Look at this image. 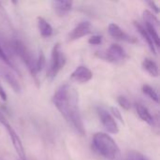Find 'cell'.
Listing matches in <instances>:
<instances>
[{"label":"cell","instance_id":"cell-1","mask_svg":"<svg viewBox=\"0 0 160 160\" xmlns=\"http://www.w3.org/2000/svg\"><path fill=\"white\" fill-rule=\"evenodd\" d=\"M52 102L67 123L81 136L85 135V128L79 108L76 90L68 84L61 85L52 97Z\"/></svg>","mask_w":160,"mask_h":160},{"label":"cell","instance_id":"cell-2","mask_svg":"<svg viewBox=\"0 0 160 160\" xmlns=\"http://www.w3.org/2000/svg\"><path fill=\"white\" fill-rule=\"evenodd\" d=\"M94 150L102 158L115 160L120 157V149L114 140L104 132H98L92 140Z\"/></svg>","mask_w":160,"mask_h":160},{"label":"cell","instance_id":"cell-3","mask_svg":"<svg viewBox=\"0 0 160 160\" xmlns=\"http://www.w3.org/2000/svg\"><path fill=\"white\" fill-rule=\"evenodd\" d=\"M9 49L10 51L16 54L22 62L23 64L27 67V69L31 73V75L34 77L36 83H38V80L37 78V73L35 70V62L36 60L34 59L30 50L27 48V46L20 39H12L9 41Z\"/></svg>","mask_w":160,"mask_h":160},{"label":"cell","instance_id":"cell-4","mask_svg":"<svg viewBox=\"0 0 160 160\" xmlns=\"http://www.w3.org/2000/svg\"><path fill=\"white\" fill-rule=\"evenodd\" d=\"M66 65V56L61 50L60 43H55L52 50L51 54V63L47 71V77L53 79L60 72V70Z\"/></svg>","mask_w":160,"mask_h":160},{"label":"cell","instance_id":"cell-5","mask_svg":"<svg viewBox=\"0 0 160 160\" xmlns=\"http://www.w3.org/2000/svg\"><path fill=\"white\" fill-rule=\"evenodd\" d=\"M97 112H98L99 119H100L103 127L105 128V129L109 133L117 134L119 132V128H118L117 123H116L115 119L113 118V116L102 107H98L97 109Z\"/></svg>","mask_w":160,"mask_h":160},{"label":"cell","instance_id":"cell-6","mask_svg":"<svg viewBox=\"0 0 160 160\" xmlns=\"http://www.w3.org/2000/svg\"><path fill=\"white\" fill-rule=\"evenodd\" d=\"M101 57H103L106 60L112 62V63H121L127 59L128 55H127V52H125V50L120 45L112 44L108 49L105 55L101 56Z\"/></svg>","mask_w":160,"mask_h":160},{"label":"cell","instance_id":"cell-7","mask_svg":"<svg viewBox=\"0 0 160 160\" xmlns=\"http://www.w3.org/2000/svg\"><path fill=\"white\" fill-rule=\"evenodd\" d=\"M5 128L7 129L10 139H11V142H12V144H13V147L16 151V153L18 154V156L22 158V160H26V157H25V153H24V149H23V146H22V143L21 142V139L20 137L17 135V133L15 132V130L13 129V128L10 126V124L8 122H6L4 125Z\"/></svg>","mask_w":160,"mask_h":160},{"label":"cell","instance_id":"cell-8","mask_svg":"<svg viewBox=\"0 0 160 160\" xmlns=\"http://www.w3.org/2000/svg\"><path fill=\"white\" fill-rule=\"evenodd\" d=\"M93 78V72L85 66L77 67L70 75V80L78 83H86Z\"/></svg>","mask_w":160,"mask_h":160},{"label":"cell","instance_id":"cell-9","mask_svg":"<svg viewBox=\"0 0 160 160\" xmlns=\"http://www.w3.org/2000/svg\"><path fill=\"white\" fill-rule=\"evenodd\" d=\"M108 32L112 38H114L116 39L124 40V41H127V42H129V43H136L137 42V39L135 38L129 36L118 24H116L114 22H112V23L109 24Z\"/></svg>","mask_w":160,"mask_h":160},{"label":"cell","instance_id":"cell-10","mask_svg":"<svg viewBox=\"0 0 160 160\" xmlns=\"http://www.w3.org/2000/svg\"><path fill=\"white\" fill-rule=\"evenodd\" d=\"M91 32V23L89 22H82L79 24H77L73 30L70 32L68 36V39L70 41L79 39L86 35H88Z\"/></svg>","mask_w":160,"mask_h":160},{"label":"cell","instance_id":"cell-11","mask_svg":"<svg viewBox=\"0 0 160 160\" xmlns=\"http://www.w3.org/2000/svg\"><path fill=\"white\" fill-rule=\"evenodd\" d=\"M0 74L5 79V81L10 85V87L14 90V92H16V93L21 92V90H22L21 84H20L19 81L17 80L16 76L14 75V73L9 68H5V67H0Z\"/></svg>","mask_w":160,"mask_h":160},{"label":"cell","instance_id":"cell-12","mask_svg":"<svg viewBox=\"0 0 160 160\" xmlns=\"http://www.w3.org/2000/svg\"><path fill=\"white\" fill-rule=\"evenodd\" d=\"M52 6L55 12L59 15H65L68 13L73 6L72 1H67V0H55L52 2Z\"/></svg>","mask_w":160,"mask_h":160},{"label":"cell","instance_id":"cell-13","mask_svg":"<svg viewBox=\"0 0 160 160\" xmlns=\"http://www.w3.org/2000/svg\"><path fill=\"white\" fill-rule=\"evenodd\" d=\"M37 24H38V31L43 38H49L52 35L53 29L52 25L43 17L38 16L37 18Z\"/></svg>","mask_w":160,"mask_h":160},{"label":"cell","instance_id":"cell-14","mask_svg":"<svg viewBox=\"0 0 160 160\" xmlns=\"http://www.w3.org/2000/svg\"><path fill=\"white\" fill-rule=\"evenodd\" d=\"M134 25H135V27L137 28L138 32L141 34V36L143 38V39L146 41V43H147L149 49L152 51V52H153L154 54H157V50H156L155 44H154V42H153V40H152L151 37L149 36L148 32L146 31L145 27H144L142 23H140V22H134Z\"/></svg>","mask_w":160,"mask_h":160},{"label":"cell","instance_id":"cell-15","mask_svg":"<svg viewBox=\"0 0 160 160\" xmlns=\"http://www.w3.org/2000/svg\"><path fill=\"white\" fill-rule=\"evenodd\" d=\"M136 111H137L139 117L142 121L146 122L150 126H155V119L146 107H144L142 104H136Z\"/></svg>","mask_w":160,"mask_h":160},{"label":"cell","instance_id":"cell-16","mask_svg":"<svg viewBox=\"0 0 160 160\" xmlns=\"http://www.w3.org/2000/svg\"><path fill=\"white\" fill-rule=\"evenodd\" d=\"M142 68L152 77H158L159 68H158V64L154 60H152L150 58H145L142 61Z\"/></svg>","mask_w":160,"mask_h":160},{"label":"cell","instance_id":"cell-17","mask_svg":"<svg viewBox=\"0 0 160 160\" xmlns=\"http://www.w3.org/2000/svg\"><path fill=\"white\" fill-rule=\"evenodd\" d=\"M145 29L146 31L148 32L149 36L151 37L155 46L158 47L159 46V36H158V30H157V27L154 26L153 24L151 23H148V22H145Z\"/></svg>","mask_w":160,"mask_h":160},{"label":"cell","instance_id":"cell-18","mask_svg":"<svg viewBox=\"0 0 160 160\" xmlns=\"http://www.w3.org/2000/svg\"><path fill=\"white\" fill-rule=\"evenodd\" d=\"M142 90V93H143L144 95H146L149 98H151L153 101H155V102H157V103L159 102L158 95L157 91H156L152 86H150V85H148V84H143Z\"/></svg>","mask_w":160,"mask_h":160},{"label":"cell","instance_id":"cell-19","mask_svg":"<svg viewBox=\"0 0 160 160\" xmlns=\"http://www.w3.org/2000/svg\"><path fill=\"white\" fill-rule=\"evenodd\" d=\"M142 17H143V20H144V22H148V23H151L153 24L154 26L158 27L159 25V21L158 19L157 18V16L152 13L150 10L148 9H145L142 13Z\"/></svg>","mask_w":160,"mask_h":160},{"label":"cell","instance_id":"cell-20","mask_svg":"<svg viewBox=\"0 0 160 160\" xmlns=\"http://www.w3.org/2000/svg\"><path fill=\"white\" fill-rule=\"evenodd\" d=\"M45 63H46V58H45V55L44 53L40 51L39 53H38V59L36 60L35 62V70H36V73L41 71L44 67H45Z\"/></svg>","mask_w":160,"mask_h":160},{"label":"cell","instance_id":"cell-21","mask_svg":"<svg viewBox=\"0 0 160 160\" xmlns=\"http://www.w3.org/2000/svg\"><path fill=\"white\" fill-rule=\"evenodd\" d=\"M125 160H150L147 157H145L144 155L141 154V153H138V152H135V151H132V152H129L127 157H126V159Z\"/></svg>","mask_w":160,"mask_h":160},{"label":"cell","instance_id":"cell-22","mask_svg":"<svg viewBox=\"0 0 160 160\" xmlns=\"http://www.w3.org/2000/svg\"><path fill=\"white\" fill-rule=\"evenodd\" d=\"M117 102H118V104H119L124 110L128 111V110H130V108H131V103H130V101L128 100V98H126V97H124V96H119V97L117 98Z\"/></svg>","mask_w":160,"mask_h":160},{"label":"cell","instance_id":"cell-23","mask_svg":"<svg viewBox=\"0 0 160 160\" xmlns=\"http://www.w3.org/2000/svg\"><path fill=\"white\" fill-rule=\"evenodd\" d=\"M0 60H2V61H3V62L5 63V64H7L8 66H9L11 69L15 70V68H14L13 64L11 63V61H10V59L8 58V54H7V53L5 52V51L3 50V48H2V45H1V43H0Z\"/></svg>","mask_w":160,"mask_h":160},{"label":"cell","instance_id":"cell-24","mask_svg":"<svg viewBox=\"0 0 160 160\" xmlns=\"http://www.w3.org/2000/svg\"><path fill=\"white\" fill-rule=\"evenodd\" d=\"M0 23L3 25H9V21L8 19V16H7V13L5 11V9L3 8L2 7V4L0 2Z\"/></svg>","mask_w":160,"mask_h":160},{"label":"cell","instance_id":"cell-25","mask_svg":"<svg viewBox=\"0 0 160 160\" xmlns=\"http://www.w3.org/2000/svg\"><path fill=\"white\" fill-rule=\"evenodd\" d=\"M102 42V37L99 35H95L88 39V43L91 45H98Z\"/></svg>","mask_w":160,"mask_h":160},{"label":"cell","instance_id":"cell-26","mask_svg":"<svg viewBox=\"0 0 160 160\" xmlns=\"http://www.w3.org/2000/svg\"><path fill=\"white\" fill-rule=\"evenodd\" d=\"M111 111H112V115L114 116L113 118H114V119H118L121 123L124 124V119H123V117H122V114H121L120 111H119L116 107H112V108H111Z\"/></svg>","mask_w":160,"mask_h":160},{"label":"cell","instance_id":"cell-27","mask_svg":"<svg viewBox=\"0 0 160 160\" xmlns=\"http://www.w3.org/2000/svg\"><path fill=\"white\" fill-rule=\"evenodd\" d=\"M147 4L155 10V12L157 13V14H158L159 13V8H158V6L154 2V1H149V2H147Z\"/></svg>","mask_w":160,"mask_h":160},{"label":"cell","instance_id":"cell-28","mask_svg":"<svg viewBox=\"0 0 160 160\" xmlns=\"http://www.w3.org/2000/svg\"><path fill=\"white\" fill-rule=\"evenodd\" d=\"M0 98H1L2 100H4V101L7 100V94H6V92L4 91L3 87L1 86V84H0Z\"/></svg>","mask_w":160,"mask_h":160}]
</instances>
